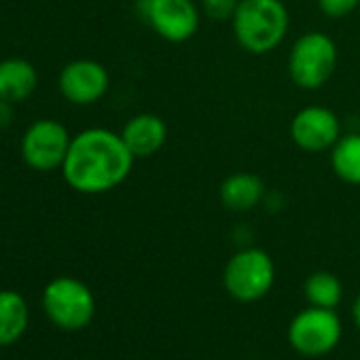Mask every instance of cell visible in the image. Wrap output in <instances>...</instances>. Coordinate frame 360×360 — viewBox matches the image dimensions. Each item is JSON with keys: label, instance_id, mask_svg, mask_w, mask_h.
<instances>
[{"label": "cell", "instance_id": "6da1fadb", "mask_svg": "<svg viewBox=\"0 0 360 360\" xmlns=\"http://www.w3.org/2000/svg\"><path fill=\"white\" fill-rule=\"evenodd\" d=\"M134 161L136 157L125 146L121 134L104 127H89L72 136L62 176L77 193L100 195L125 183Z\"/></svg>", "mask_w": 360, "mask_h": 360}, {"label": "cell", "instance_id": "3957f363", "mask_svg": "<svg viewBox=\"0 0 360 360\" xmlns=\"http://www.w3.org/2000/svg\"><path fill=\"white\" fill-rule=\"evenodd\" d=\"M43 309L62 330H81L96 316V297L91 288L72 276L53 278L43 290Z\"/></svg>", "mask_w": 360, "mask_h": 360}, {"label": "cell", "instance_id": "5bb4252c", "mask_svg": "<svg viewBox=\"0 0 360 360\" xmlns=\"http://www.w3.org/2000/svg\"><path fill=\"white\" fill-rule=\"evenodd\" d=\"M30 324L28 301L18 290H0V347L13 345Z\"/></svg>", "mask_w": 360, "mask_h": 360}, {"label": "cell", "instance_id": "8fae6325", "mask_svg": "<svg viewBox=\"0 0 360 360\" xmlns=\"http://www.w3.org/2000/svg\"><path fill=\"white\" fill-rule=\"evenodd\" d=\"M121 138L136 159H146V157L159 153L161 146L165 144L167 125L161 117L150 115V112H142V115L131 117L123 125Z\"/></svg>", "mask_w": 360, "mask_h": 360}, {"label": "cell", "instance_id": "5b68a950", "mask_svg": "<svg viewBox=\"0 0 360 360\" xmlns=\"http://www.w3.org/2000/svg\"><path fill=\"white\" fill-rule=\"evenodd\" d=\"M276 280L271 257L261 248H244L236 252L223 271L225 290L240 303H255L263 299Z\"/></svg>", "mask_w": 360, "mask_h": 360}, {"label": "cell", "instance_id": "ffe728a7", "mask_svg": "<svg viewBox=\"0 0 360 360\" xmlns=\"http://www.w3.org/2000/svg\"><path fill=\"white\" fill-rule=\"evenodd\" d=\"M352 316H354L356 326L360 328V295H358V299H356V301H354V305H352Z\"/></svg>", "mask_w": 360, "mask_h": 360}, {"label": "cell", "instance_id": "9a60e30c", "mask_svg": "<svg viewBox=\"0 0 360 360\" xmlns=\"http://www.w3.org/2000/svg\"><path fill=\"white\" fill-rule=\"evenodd\" d=\"M330 167L347 185L360 187V134L341 136L330 148Z\"/></svg>", "mask_w": 360, "mask_h": 360}, {"label": "cell", "instance_id": "ac0fdd59", "mask_svg": "<svg viewBox=\"0 0 360 360\" xmlns=\"http://www.w3.org/2000/svg\"><path fill=\"white\" fill-rule=\"evenodd\" d=\"M360 7V0H318V9L333 20H341Z\"/></svg>", "mask_w": 360, "mask_h": 360}, {"label": "cell", "instance_id": "7c38bea8", "mask_svg": "<svg viewBox=\"0 0 360 360\" xmlns=\"http://www.w3.org/2000/svg\"><path fill=\"white\" fill-rule=\"evenodd\" d=\"M39 85V75L32 62L24 58H7L0 62V100L20 104L28 100Z\"/></svg>", "mask_w": 360, "mask_h": 360}, {"label": "cell", "instance_id": "8992f818", "mask_svg": "<svg viewBox=\"0 0 360 360\" xmlns=\"http://www.w3.org/2000/svg\"><path fill=\"white\" fill-rule=\"evenodd\" d=\"M72 136L56 119H37L22 136L20 155L24 163L37 172L62 169Z\"/></svg>", "mask_w": 360, "mask_h": 360}, {"label": "cell", "instance_id": "30bf717a", "mask_svg": "<svg viewBox=\"0 0 360 360\" xmlns=\"http://www.w3.org/2000/svg\"><path fill=\"white\" fill-rule=\"evenodd\" d=\"M339 117L324 106H305L290 121V138L305 153H322L341 138Z\"/></svg>", "mask_w": 360, "mask_h": 360}, {"label": "cell", "instance_id": "ba28073f", "mask_svg": "<svg viewBox=\"0 0 360 360\" xmlns=\"http://www.w3.org/2000/svg\"><path fill=\"white\" fill-rule=\"evenodd\" d=\"M140 15L167 43H187L200 28L202 11L193 0H140Z\"/></svg>", "mask_w": 360, "mask_h": 360}, {"label": "cell", "instance_id": "4fadbf2b", "mask_svg": "<svg viewBox=\"0 0 360 360\" xmlns=\"http://www.w3.org/2000/svg\"><path fill=\"white\" fill-rule=\"evenodd\" d=\"M265 195V185L257 174L250 172H233L229 174L219 189V198L223 206L231 212H248L261 204Z\"/></svg>", "mask_w": 360, "mask_h": 360}, {"label": "cell", "instance_id": "d6986e66", "mask_svg": "<svg viewBox=\"0 0 360 360\" xmlns=\"http://www.w3.org/2000/svg\"><path fill=\"white\" fill-rule=\"evenodd\" d=\"M13 119V104L0 100V127H7Z\"/></svg>", "mask_w": 360, "mask_h": 360}, {"label": "cell", "instance_id": "9c48e42d", "mask_svg": "<svg viewBox=\"0 0 360 360\" xmlns=\"http://www.w3.org/2000/svg\"><path fill=\"white\" fill-rule=\"evenodd\" d=\"M58 87L70 104L89 106L106 96L110 77L108 70L96 60H75L62 68Z\"/></svg>", "mask_w": 360, "mask_h": 360}, {"label": "cell", "instance_id": "e0dca14e", "mask_svg": "<svg viewBox=\"0 0 360 360\" xmlns=\"http://www.w3.org/2000/svg\"><path fill=\"white\" fill-rule=\"evenodd\" d=\"M240 0H202V13L212 22H231Z\"/></svg>", "mask_w": 360, "mask_h": 360}, {"label": "cell", "instance_id": "277c9868", "mask_svg": "<svg viewBox=\"0 0 360 360\" xmlns=\"http://www.w3.org/2000/svg\"><path fill=\"white\" fill-rule=\"evenodd\" d=\"M339 62L335 41L324 32L299 37L288 56V77L301 89H320L333 77Z\"/></svg>", "mask_w": 360, "mask_h": 360}, {"label": "cell", "instance_id": "7a4b0ae2", "mask_svg": "<svg viewBox=\"0 0 360 360\" xmlns=\"http://www.w3.org/2000/svg\"><path fill=\"white\" fill-rule=\"evenodd\" d=\"M288 26L290 18L282 0H240L231 20L238 45L252 56L278 49L288 34Z\"/></svg>", "mask_w": 360, "mask_h": 360}, {"label": "cell", "instance_id": "2e32d148", "mask_svg": "<svg viewBox=\"0 0 360 360\" xmlns=\"http://www.w3.org/2000/svg\"><path fill=\"white\" fill-rule=\"evenodd\" d=\"M303 292L314 307L335 309L337 303L341 301L343 288H341V282L337 276H333L328 271H316L305 280Z\"/></svg>", "mask_w": 360, "mask_h": 360}, {"label": "cell", "instance_id": "52a82bcc", "mask_svg": "<svg viewBox=\"0 0 360 360\" xmlns=\"http://www.w3.org/2000/svg\"><path fill=\"white\" fill-rule=\"evenodd\" d=\"M341 339V320L335 309L307 307L299 311L288 326L290 345L309 358H318L335 349Z\"/></svg>", "mask_w": 360, "mask_h": 360}]
</instances>
